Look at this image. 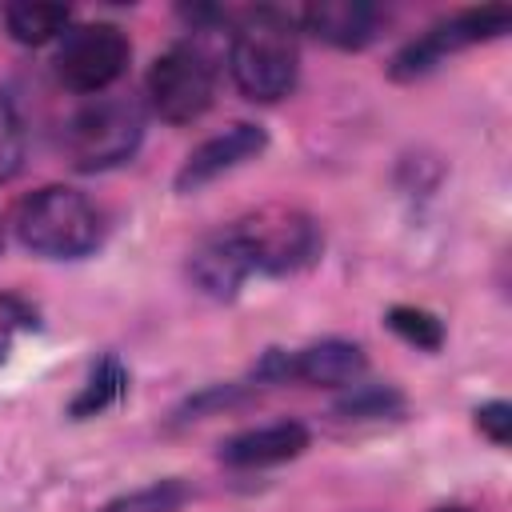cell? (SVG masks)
Instances as JSON below:
<instances>
[{"label":"cell","mask_w":512,"mask_h":512,"mask_svg":"<svg viewBox=\"0 0 512 512\" xmlns=\"http://www.w3.org/2000/svg\"><path fill=\"white\" fill-rule=\"evenodd\" d=\"M16 236L44 260H80L100 244V212L84 192L48 184L16 208Z\"/></svg>","instance_id":"2"},{"label":"cell","mask_w":512,"mask_h":512,"mask_svg":"<svg viewBox=\"0 0 512 512\" xmlns=\"http://www.w3.org/2000/svg\"><path fill=\"white\" fill-rule=\"evenodd\" d=\"M384 324H388L404 344H412V348H420V352H440V348H444V324H440V316L428 312V308L392 304V308L384 312Z\"/></svg>","instance_id":"15"},{"label":"cell","mask_w":512,"mask_h":512,"mask_svg":"<svg viewBox=\"0 0 512 512\" xmlns=\"http://www.w3.org/2000/svg\"><path fill=\"white\" fill-rule=\"evenodd\" d=\"M404 408V396L396 388H384V384H356L344 400H340V416H356V420H368V416H392Z\"/></svg>","instance_id":"17"},{"label":"cell","mask_w":512,"mask_h":512,"mask_svg":"<svg viewBox=\"0 0 512 512\" xmlns=\"http://www.w3.org/2000/svg\"><path fill=\"white\" fill-rule=\"evenodd\" d=\"M188 276H192V284H196L204 296H212V300H232L256 272H252V264H248V256H244V248H240V240H236V232H232V228H220V232L204 236V240L188 252Z\"/></svg>","instance_id":"9"},{"label":"cell","mask_w":512,"mask_h":512,"mask_svg":"<svg viewBox=\"0 0 512 512\" xmlns=\"http://www.w3.org/2000/svg\"><path fill=\"white\" fill-rule=\"evenodd\" d=\"M72 24V8L68 4H40V0H20L4 8V28L16 44H48L56 36H64Z\"/></svg>","instance_id":"13"},{"label":"cell","mask_w":512,"mask_h":512,"mask_svg":"<svg viewBox=\"0 0 512 512\" xmlns=\"http://www.w3.org/2000/svg\"><path fill=\"white\" fill-rule=\"evenodd\" d=\"M228 72L236 88L256 100L272 104L296 88L300 72V48H296V24L280 8H248L240 12L228 44Z\"/></svg>","instance_id":"1"},{"label":"cell","mask_w":512,"mask_h":512,"mask_svg":"<svg viewBox=\"0 0 512 512\" xmlns=\"http://www.w3.org/2000/svg\"><path fill=\"white\" fill-rule=\"evenodd\" d=\"M128 56H132V44L124 36V28L108 24V20H92V24H76L64 32L52 72L68 92L100 96L108 84H116L124 76Z\"/></svg>","instance_id":"7"},{"label":"cell","mask_w":512,"mask_h":512,"mask_svg":"<svg viewBox=\"0 0 512 512\" xmlns=\"http://www.w3.org/2000/svg\"><path fill=\"white\" fill-rule=\"evenodd\" d=\"M36 328H40V312L16 292H0V360H8L12 344Z\"/></svg>","instance_id":"18"},{"label":"cell","mask_w":512,"mask_h":512,"mask_svg":"<svg viewBox=\"0 0 512 512\" xmlns=\"http://www.w3.org/2000/svg\"><path fill=\"white\" fill-rule=\"evenodd\" d=\"M380 24H384V12L364 0H324L304 8V28L340 52L368 48L380 36Z\"/></svg>","instance_id":"11"},{"label":"cell","mask_w":512,"mask_h":512,"mask_svg":"<svg viewBox=\"0 0 512 512\" xmlns=\"http://www.w3.org/2000/svg\"><path fill=\"white\" fill-rule=\"evenodd\" d=\"M124 392H128V372H124V364H120L116 356H104V360H96V368L88 372L84 388L72 396L68 416H72V420L100 416V412H108L112 404H120Z\"/></svg>","instance_id":"14"},{"label":"cell","mask_w":512,"mask_h":512,"mask_svg":"<svg viewBox=\"0 0 512 512\" xmlns=\"http://www.w3.org/2000/svg\"><path fill=\"white\" fill-rule=\"evenodd\" d=\"M24 160V124L16 116V108L8 100H0V184L8 176H16Z\"/></svg>","instance_id":"19"},{"label":"cell","mask_w":512,"mask_h":512,"mask_svg":"<svg viewBox=\"0 0 512 512\" xmlns=\"http://www.w3.org/2000/svg\"><path fill=\"white\" fill-rule=\"evenodd\" d=\"M252 264L256 276H292L304 272L320 260L324 236L320 224L288 204H264L248 216H240L236 224H228Z\"/></svg>","instance_id":"4"},{"label":"cell","mask_w":512,"mask_h":512,"mask_svg":"<svg viewBox=\"0 0 512 512\" xmlns=\"http://www.w3.org/2000/svg\"><path fill=\"white\" fill-rule=\"evenodd\" d=\"M140 140H144L140 104L124 96H96L92 104L68 116L60 148L76 172H104V168L132 160Z\"/></svg>","instance_id":"3"},{"label":"cell","mask_w":512,"mask_h":512,"mask_svg":"<svg viewBox=\"0 0 512 512\" xmlns=\"http://www.w3.org/2000/svg\"><path fill=\"white\" fill-rule=\"evenodd\" d=\"M440 512H464V508H440Z\"/></svg>","instance_id":"21"},{"label":"cell","mask_w":512,"mask_h":512,"mask_svg":"<svg viewBox=\"0 0 512 512\" xmlns=\"http://www.w3.org/2000/svg\"><path fill=\"white\" fill-rule=\"evenodd\" d=\"M512 28V8L508 4H484V8H464L448 20H436L432 28H424L416 40H408L392 64H388V76L392 80H420L428 72H436L448 56L464 52V48H476V44H488V40H500L504 32Z\"/></svg>","instance_id":"5"},{"label":"cell","mask_w":512,"mask_h":512,"mask_svg":"<svg viewBox=\"0 0 512 512\" xmlns=\"http://www.w3.org/2000/svg\"><path fill=\"white\" fill-rule=\"evenodd\" d=\"M264 148H268V132H264L260 124H248V120L228 124L224 132L208 136L204 144H196V148L184 156V164H180V172H176V192H200L204 184L220 180L224 172H232V168L256 160Z\"/></svg>","instance_id":"8"},{"label":"cell","mask_w":512,"mask_h":512,"mask_svg":"<svg viewBox=\"0 0 512 512\" xmlns=\"http://www.w3.org/2000/svg\"><path fill=\"white\" fill-rule=\"evenodd\" d=\"M148 100L168 124L200 120L216 100V60L196 40L164 48L148 68Z\"/></svg>","instance_id":"6"},{"label":"cell","mask_w":512,"mask_h":512,"mask_svg":"<svg viewBox=\"0 0 512 512\" xmlns=\"http://www.w3.org/2000/svg\"><path fill=\"white\" fill-rule=\"evenodd\" d=\"M476 428L492 440V444H508L512 440V404L508 400H488L476 408Z\"/></svg>","instance_id":"20"},{"label":"cell","mask_w":512,"mask_h":512,"mask_svg":"<svg viewBox=\"0 0 512 512\" xmlns=\"http://www.w3.org/2000/svg\"><path fill=\"white\" fill-rule=\"evenodd\" d=\"M368 356L352 340H320L300 352H288V380L312 384V388H348L364 376Z\"/></svg>","instance_id":"12"},{"label":"cell","mask_w":512,"mask_h":512,"mask_svg":"<svg viewBox=\"0 0 512 512\" xmlns=\"http://www.w3.org/2000/svg\"><path fill=\"white\" fill-rule=\"evenodd\" d=\"M184 500H188V488L180 480H156V484H144L136 492L108 500L100 512H180Z\"/></svg>","instance_id":"16"},{"label":"cell","mask_w":512,"mask_h":512,"mask_svg":"<svg viewBox=\"0 0 512 512\" xmlns=\"http://www.w3.org/2000/svg\"><path fill=\"white\" fill-rule=\"evenodd\" d=\"M308 448V428L300 420H272L260 428H244L220 444V460L228 468H272L296 460Z\"/></svg>","instance_id":"10"}]
</instances>
